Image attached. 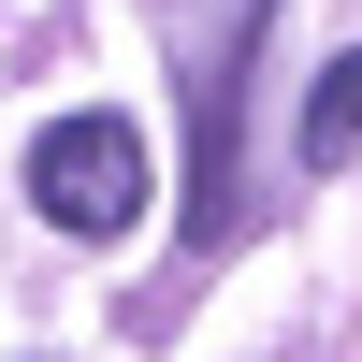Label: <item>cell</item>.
<instances>
[{
	"label": "cell",
	"mask_w": 362,
	"mask_h": 362,
	"mask_svg": "<svg viewBox=\"0 0 362 362\" xmlns=\"http://www.w3.org/2000/svg\"><path fill=\"white\" fill-rule=\"evenodd\" d=\"M305 145L334 160V145H362V58H334L319 73V102H305Z\"/></svg>",
	"instance_id": "2"
},
{
	"label": "cell",
	"mask_w": 362,
	"mask_h": 362,
	"mask_svg": "<svg viewBox=\"0 0 362 362\" xmlns=\"http://www.w3.org/2000/svg\"><path fill=\"white\" fill-rule=\"evenodd\" d=\"M29 203H44L73 247H116V232L145 218V131L131 116H58V131L29 145Z\"/></svg>",
	"instance_id": "1"
}]
</instances>
